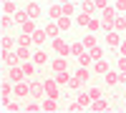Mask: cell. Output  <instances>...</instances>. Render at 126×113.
Here are the masks:
<instances>
[{
    "instance_id": "obj_1",
    "label": "cell",
    "mask_w": 126,
    "mask_h": 113,
    "mask_svg": "<svg viewBox=\"0 0 126 113\" xmlns=\"http://www.w3.org/2000/svg\"><path fill=\"white\" fill-rule=\"evenodd\" d=\"M58 86H61V83H58L56 78H46V80H43V88H46V96H48V98H58V96H61V90H58Z\"/></svg>"
},
{
    "instance_id": "obj_2",
    "label": "cell",
    "mask_w": 126,
    "mask_h": 113,
    "mask_svg": "<svg viewBox=\"0 0 126 113\" xmlns=\"http://www.w3.org/2000/svg\"><path fill=\"white\" fill-rule=\"evenodd\" d=\"M53 50L58 55H71V43L63 38H53Z\"/></svg>"
},
{
    "instance_id": "obj_3",
    "label": "cell",
    "mask_w": 126,
    "mask_h": 113,
    "mask_svg": "<svg viewBox=\"0 0 126 113\" xmlns=\"http://www.w3.org/2000/svg\"><path fill=\"white\" fill-rule=\"evenodd\" d=\"M13 93L15 96H30V83H23V80L13 83Z\"/></svg>"
},
{
    "instance_id": "obj_4",
    "label": "cell",
    "mask_w": 126,
    "mask_h": 113,
    "mask_svg": "<svg viewBox=\"0 0 126 113\" xmlns=\"http://www.w3.org/2000/svg\"><path fill=\"white\" fill-rule=\"evenodd\" d=\"M103 83H106L109 88H111V86H116V83H121V73H113V70L103 73Z\"/></svg>"
},
{
    "instance_id": "obj_5",
    "label": "cell",
    "mask_w": 126,
    "mask_h": 113,
    "mask_svg": "<svg viewBox=\"0 0 126 113\" xmlns=\"http://www.w3.org/2000/svg\"><path fill=\"white\" fill-rule=\"evenodd\" d=\"M106 45L109 48H119L121 45V38H119L116 30H109V33H106Z\"/></svg>"
},
{
    "instance_id": "obj_6",
    "label": "cell",
    "mask_w": 126,
    "mask_h": 113,
    "mask_svg": "<svg viewBox=\"0 0 126 113\" xmlns=\"http://www.w3.org/2000/svg\"><path fill=\"white\" fill-rule=\"evenodd\" d=\"M50 68H53L56 73H61V70H68V60H66V55H58L53 63H50Z\"/></svg>"
},
{
    "instance_id": "obj_7",
    "label": "cell",
    "mask_w": 126,
    "mask_h": 113,
    "mask_svg": "<svg viewBox=\"0 0 126 113\" xmlns=\"http://www.w3.org/2000/svg\"><path fill=\"white\" fill-rule=\"evenodd\" d=\"M18 53H10V50H3V63L8 65V68H13V65H18Z\"/></svg>"
},
{
    "instance_id": "obj_8",
    "label": "cell",
    "mask_w": 126,
    "mask_h": 113,
    "mask_svg": "<svg viewBox=\"0 0 126 113\" xmlns=\"http://www.w3.org/2000/svg\"><path fill=\"white\" fill-rule=\"evenodd\" d=\"M43 96H46L43 80H40V83H30V98H43Z\"/></svg>"
},
{
    "instance_id": "obj_9",
    "label": "cell",
    "mask_w": 126,
    "mask_h": 113,
    "mask_svg": "<svg viewBox=\"0 0 126 113\" xmlns=\"http://www.w3.org/2000/svg\"><path fill=\"white\" fill-rule=\"evenodd\" d=\"M20 68H23L25 78H33V75H35V60H33V58H30V60H23V65H20Z\"/></svg>"
},
{
    "instance_id": "obj_10",
    "label": "cell",
    "mask_w": 126,
    "mask_h": 113,
    "mask_svg": "<svg viewBox=\"0 0 126 113\" xmlns=\"http://www.w3.org/2000/svg\"><path fill=\"white\" fill-rule=\"evenodd\" d=\"M46 33H48V38L50 40H53V38H58V33H61V28H58V23H56V20H50V23H46Z\"/></svg>"
},
{
    "instance_id": "obj_11",
    "label": "cell",
    "mask_w": 126,
    "mask_h": 113,
    "mask_svg": "<svg viewBox=\"0 0 126 113\" xmlns=\"http://www.w3.org/2000/svg\"><path fill=\"white\" fill-rule=\"evenodd\" d=\"M25 78V73H23V68L20 65H13L10 68V80H13V83H18V80H23Z\"/></svg>"
},
{
    "instance_id": "obj_12",
    "label": "cell",
    "mask_w": 126,
    "mask_h": 113,
    "mask_svg": "<svg viewBox=\"0 0 126 113\" xmlns=\"http://www.w3.org/2000/svg\"><path fill=\"white\" fill-rule=\"evenodd\" d=\"M25 10H28V15L33 18V20L43 15V10H40V5H38V3H28V8H25Z\"/></svg>"
},
{
    "instance_id": "obj_13",
    "label": "cell",
    "mask_w": 126,
    "mask_h": 113,
    "mask_svg": "<svg viewBox=\"0 0 126 113\" xmlns=\"http://www.w3.org/2000/svg\"><path fill=\"white\" fill-rule=\"evenodd\" d=\"M58 98H48L46 96V100H43V111L46 113H53V111H58V103H56Z\"/></svg>"
},
{
    "instance_id": "obj_14",
    "label": "cell",
    "mask_w": 126,
    "mask_h": 113,
    "mask_svg": "<svg viewBox=\"0 0 126 113\" xmlns=\"http://www.w3.org/2000/svg\"><path fill=\"white\" fill-rule=\"evenodd\" d=\"M93 70H96V73H101V75H103V73H109L111 68H109V63H106V60L101 58V60H93Z\"/></svg>"
},
{
    "instance_id": "obj_15",
    "label": "cell",
    "mask_w": 126,
    "mask_h": 113,
    "mask_svg": "<svg viewBox=\"0 0 126 113\" xmlns=\"http://www.w3.org/2000/svg\"><path fill=\"white\" fill-rule=\"evenodd\" d=\"M28 113H38V111H43V103H38V98H33V100H30V103H25L23 106Z\"/></svg>"
},
{
    "instance_id": "obj_16",
    "label": "cell",
    "mask_w": 126,
    "mask_h": 113,
    "mask_svg": "<svg viewBox=\"0 0 126 113\" xmlns=\"http://www.w3.org/2000/svg\"><path fill=\"white\" fill-rule=\"evenodd\" d=\"M33 60H35V65H43V63H48V53H46V50H35Z\"/></svg>"
},
{
    "instance_id": "obj_17",
    "label": "cell",
    "mask_w": 126,
    "mask_h": 113,
    "mask_svg": "<svg viewBox=\"0 0 126 113\" xmlns=\"http://www.w3.org/2000/svg\"><path fill=\"white\" fill-rule=\"evenodd\" d=\"M76 75L83 80V83H88V80H91V70L86 68V65H78V70H76Z\"/></svg>"
},
{
    "instance_id": "obj_18",
    "label": "cell",
    "mask_w": 126,
    "mask_h": 113,
    "mask_svg": "<svg viewBox=\"0 0 126 113\" xmlns=\"http://www.w3.org/2000/svg\"><path fill=\"white\" fill-rule=\"evenodd\" d=\"M91 111H109V100H103V98H96L91 103Z\"/></svg>"
},
{
    "instance_id": "obj_19",
    "label": "cell",
    "mask_w": 126,
    "mask_h": 113,
    "mask_svg": "<svg viewBox=\"0 0 126 113\" xmlns=\"http://www.w3.org/2000/svg\"><path fill=\"white\" fill-rule=\"evenodd\" d=\"M46 40H48V33H46V30H35V33H33V43H38V45H43Z\"/></svg>"
},
{
    "instance_id": "obj_20",
    "label": "cell",
    "mask_w": 126,
    "mask_h": 113,
    "mask_svg": "<svg viewBox=\"0 0 126 113\" xmlns=\"http://www.w3.org/2000/svg\"><path fill=\"white\" fill-rule=\"evenodd\" d=\"M91 18H93V15H88V13H81V15L76 18V25H81V28H88V23H91Z\"/></svg>"
},
{
    "instance_id": "obj_21",
    "label": "cell",
    "mask_w": 126,
    "mask_h": 113,
    "mask_svg": "<svg viewBox=\"0 0 126 113\" xmlns=\"http://www.w3.org/2000/svg\"><path fill=\"white\" fill-rule=\"evenodd\" d=\"M15 53H18V58H20V60H30V48H28V45H18Z\"/></svg>"
},
{
    "instance_id": "obj_22",
    "label": "cell",
    "mask_w": 126,
    "mask_h": 113,
    "mask_svg": "<svg viewBox=\"0 0 126 113\" xmlns=\"http://www.w3.org/2000/svg\"><path fill=\"white\" fill-rule=\"evenodd\" d=\"M91 63H93V55L88 53V50H86V53H81V55H78V65H86V68H88Z\"/></svg>"
},
{
    "instance_id": "obj_23",
    "label": "cell",
    "mask_w": 126,
    "mask_h": 113,
    "mask_svg": "<svg viewBox=\"0 0 126 113\" xmlns=\"http://www.w3.org/2000/svg\"><path fill=\"white\" fill-rule=\"evenodd\" d=\"M96 10H98V8H96V3H91V0H86V3L81 5V13H88V15H93Z\"/></svg>"
},
{
    "instance_id": "obj_24",
    "label": "cell",
    "mask_w": 126,
    "mask_h": 113,
    "mask_svg": "<svg viewBox=\"0 0 126 113\" xmlns=\"http://www.w3.org/2000/svg\"><path fill=\"white\" fill-rule=\"evenodd\" d=\"M20 28H23V33H28V35H33L35 30H38V28H35V23H33V18H30V20H25V23L20 25Z\"/></svg>"
},
{
    "instance_id": "obj_25",
    "label": "cell",
    "mask_w": 126,
    "mask_h": 113,
    "mask_svg": "<svg viewBox=\"0 0 126 113\" xmlns=\"http://www.w3.org/2000/svg\"><path fill=\"white\" fill-rule=\"evenodd\" d=\"M81 53H86L83 40H81V43H71V55H81Z\"/></svg>"
},
{
    "instance_id": "obj_26",
    "label": "cell",
    "mask_w": 126,
    "mask_h": 113,
    "mask_svg": "<svg viewBox=\"0 0 126 113\" xmlns=\"http://www.w3.org/2000/svg\"><path fill=\"white\" fill-rule=\"evenodd\" d=\"M83 45H86V50H91L93 45H98V40H96V35H93V33H88L86 38H83Z\"/></svg>"
},
{
    "instance_id": "obj_27",
    "label": "cell",
    "mask_w": 126,
    "mask_h": 113,
    "mask_svg": "<svg viewBox=\"0 0 126 113\" xmlns=\"http://www.w3.org/2000/svg\"><path fill=\"white\" fill-rule=\"evenodd\" d=\"M0 45H3V50H10L13 45H18V40H13L10 35H3V40H0Z\"/></svg>"
},
{
    "instance_id": "obj_28",
    "label": "cell",
    "mask_w": 126,
    "mask_h": 113,
    "mask_svg": "<svg viewBox=\"0 0 126 113\" xmlns=\"http://www.w3.org/2000/svg\"><path fill=\"white\" fill-rule=\"evenodd\" d=\"M71 78H73V75L68 73V70H61V73H56V80H58V83H66V86H68Z\"/></svg>"
},
{
    "instance_id": "obj_29",
    "label": "cell",
    "mask_w": 126,
    "mask_h": 113,
    "mask_svg": "<svg viewBox=\"0 0 126 113\" xmlns=\"http://www.w3.org/2000/svg\"><path fill=\"white\" fill-rule=\"evenodd\" d=\"M56 23H58V28H61V30H68V28H71V15H61Z\"/></svg>"
},
{
    "instance_id": "obj_30",
    "label": "cell",
    "mask_w": 126,
    "mask_h": 113,
    "mask_svg": "<svg viewBox=\"0 0 126 113\" xmlns=\"http://www.w3.org/2000/svg\"><path fill=\"white\" fill-rule=\"evenodd\" d=\"M113 30H116V33H124V30H126V18L124 15L113 20Z\"/></svg>"
},
{
    "instance_id": "obj_31",
    "label": "cell",
    "mask_w": 126,
    "mask_h": 113,
    "mask_svg": "<svg viewBox=\"0 0 126 113\" xmlns=\"http://www.w3.org/2000/svg\"><path fill=\"white\" fill-rule=\"evenodd\" d=\"M76 100H78V103H81L83 108H91V103H93V100H91V96H88V93H81V96H78Z\"/></svg>"
},
{
    "instance_id": "obj_32",
    "label": "cell",
    "mask_w": 126,
    "mask_h": 113,
    "mask_svg": "<svg viewBox=\"0 0 126 113\" xmlns=\"http://www.w3.org/2000/svg\"><path fill=\"white\" fill-rule=\"evenodd\" d=\"M48 15H50V20H58V18L63 15V8H61V5H50V13H48Z\"/></svg>"
},
{
    "instance_id": "obj_33",
    "label": "cell",
    "mask_w": 126,
    "mask_h": 113,
    "mask_svg": "<svg viewBox=\"0 0 126 113\" xmlns=\"http://www.w3.org/2000/svg\"><path fill=\"white\" fill-rule=\"evenodd\" d=\"M88 53L93 55V60H101V58H103V48H101V45H93Z\"/></svg>"
},
{
    "instance_id": "obj_34",
    "label": "cell",
    "mask_w": 126,
    "mask_h": 113,
    "mask_svg": "<svg viewBox=\"0 0 126 113\" xmlns=\"http://www.w3.org/2000/svg\"><path fill=\"white\" fill-rule=\"evenodd\" d=\"M81 86H83V80H81V78H78L76 73H73V78H71V83H68V88H71V90H78Z\"/></svg>"
},
{
    "instance_id": "obj_35",
    "label": "cell",
    "mask_w": 126,
    "mask_h": 113,
    "mask_svg": "<svg viewBox=\"0 0 126 113\" xmlns=\"http://www.w3.org/2000/svg\"><path fill=\"white\" fill-rule=\"evenodd\" d=\"M25 20H30V15H28V10H20V13H15V23H20V25H23Z\"/></svg>"
},
{
    "instance_id": "obj_36",
    "label": "cell",
    "mask_w": 126,
    "mask_h": 113,
    "mask_svg": "<svg viewBox=\"0 0 126 113\" xmlns=\"http://www.w3.org/2000/svg\"><path fill=\"white\" fill-rule=\"evenodd\" d=\"M61 8H63V15H71V18H73V13H76L73 3H61Z\"/></svg>"
},
{
    "instance_id": "obj_37",
    "label": "cell",
    "mask_w": 126,
    "mask_h": 113,
    "mask_svg": "<svg viewBox=\"0 0 126 113\" xmlns=\"http://www.w3.org/2000/svg\"><path fill=\"white\" fill-rule=\"evenodd\" d=\"M3 10H5L8 15H13V13H15V3H13V0H5V3H3Z\"/></svg>"
},
{
    "instance_id": "obj_38",
    "label": "cell",
    "mask_w": 126,
    "mask_h": 113,
    "mask_svg": "<svg viewBox=\"0 0 126 113\" xmlns=\"http://www.w3.org/2000/svg\"><path fill=\"white\" fill-rule=\"evenodd\" d=\"M13 23H15V18H10L8 13H5L3 18H0V25H3V28H10V25H13Z\"/></svg>"
},
{
    "instance_id": "obj_39",
    "label": "cell",
    "mask_w": 126,
    "mask_h": 113,
    "mask_svg": "<svg viewBox=\"0 0 126 113\" xmlns=\"http://www.w3.org/2000/svg\"><path fill=\"white\" fill-rule=\"evenodd\" d=\"M78 111H86L78 100H73V103H68V113H78Z\"/></svg>"
},
{
    "instance_id": "obj_40",
    "label": "cell",
    "mask_w": 126,
    "mask_h": 113,
    "mask_svg": "<svg viewBox=\"0 0 126 113\" xmlns=\"http://www.w3.org/2000/svg\"><path fill=\"white\" fill-rule=\"evenodd\" d=\"M88 96H91V100H96V98H101V90L93 86V88H88Z\"/></svg>"
},
{
    "instance_id": "obj_41",
    "label": "cell",
    "mask_w": 126,
    "mask_h": 113,
    "mask_svg": "<svg viewBox=\"0 0 126 113\" xmlns=\"http://www.w3.org/2000/svg\"><path fill=\"white\" fill-rule=\"evenodd\" d=\"M101 28V20H96V18H91V23H88V30L93 33V30H98Z\"/></svg>"
},
{
    "instance_id": "obj_42",
    "label": "cell",
    "mask_w": 126,
    "mask_h": 113,
    "mask_svg": "<svg viewBox=\"0 0 126 113\" xmlns=\"http://www.w3.org/2000/svg\"><path fill=\"white\" fill-rule=\"evenodd\" d=\"M10 83H13V80H8V83H3V86H0L3 96H10V90H13V86H10Z\"/></svg>"
},
{
    "instance_id": "obj_43",
    "label": "cell",
    "mask_w": 126,
    "mask_h": 113,
    "mask_svg": "<svg viewBox=\"0 0 126 113\" xmlns=\"http://www.w3.org/2000/svg\"><path fill=\"white\" fill-rule=\"evenodd\" d=\"M113 8H116L119 13H126V0H116V3H113Z\"/></svg>"
},
{
    "instance_id": "obj_44",
    "label": "cell",
    "mask_w": 126,
    "mask_h": 113,
    "mask_svg": "<svg viewBox=\"0 0 126 113\" xmlns=\"http://www.w3.org/2000/svg\"><path fill=\"white\" fill-rule=\"evenodd\" d=\"M5 108H8L10 113H15V111H20V106H18V103H13V100H10V103H5Z\"/></svg>"
},
{
    "instance_id": "obj_45",
    "label": "cell",
    "mask_w": 126,
    "mask_h": 113,
    "mask_svg": "<svg viewBox=\"0 0 126 113\" xmlns=\"http://www.w3.org/2000/svg\"><path fill=\"white\" fill-rule=\"evenodd\" d=\"M119 70H121V73H126V55L119 58Z\"/></svg>"
},
{
    "instance_id": "obj_46",
    "label": "cell",
    "mask_w": 126,
    "mask_h": 113,
    "mask_svg": "<svg viewBox=\"0 0 126 113\" xmlns=\"http://www.w3.org/2000/svg\"><path fill=\"white\" fill-rule=\"evenodd\" d=\"M96 8L103 10V8H109V0H96Z\"/></svg>"
},
{
    "instance_id": "obj_47",
    "label": "cell",
    "mask_w": 126,
    "mask_h": 113,
    "mask_svg": "<svg viewBox=\"0 0 126 113\" xmlns=\"http://www.w3.org/2000/svg\"><path fill=\"white\" fill-rule=\"evenodd\" d=\"M119 53H121V55H126V40H121V45H119Z\"/></svg>"
},
{
    "instance_id": "obj_48",
    "label": "cell",
    "mask_w": 126,
    "mask_h": 113,
    "mask_svg": "<svg viewBox=\"0 0 126 113\" xmlns=\"http://www.w3.org/2000/svg\"><path fill=\"white\" fill-rule=\"evenodd\" d=\"M58 3H68V0H58Z\"/></svg>"
},
{
    "instance_id": "obj_49",
    "label": "cell",
    "mask_w": 126,
    "mask_h": 113,
    "mask_svg": "<svg viewBox=\"0 0 126 113\" xmlns=\"http://www.w3.org/2000/svg\"><path fill=\"white\" fill-rule=\"evenodd\" d=\"M124 111H126V103H124Z\"/></svg>"
},
{
    "instance_id": "obj_50",
    "label": "cell",
    "mask_w": 126,
    "mask_h": 113,
    "mask_svg": "<svg viewBox=\"0 0 126 113\" xmlns=\"http://www.w3.org/2000/svg\"><path fill=\"white\" fill-rule=\"evenodd\" d=\"M91 3H96V0H91Z\"/></svg>"
},
{
    "instance_id": "obj_51",
    "label": "cell",
    "mask_w": 126,
    "mask_h": 113,
    "mask_svg": "<svg viewBox=\"0 0 126 113\" xmlns=\"http://www.w3.org/2000/svg\"><path fill=\"white\" fill-rule=\"evenodd\" d=\"M124 18H126V13H124Z\"/></svg>"
},
{
    "instance_id": "obj_52",
    "label": "cell",
    "mask_w": 126,
    "mask_h": 113,
    "mask_svg": "<svg viewBox=\"0 0 126 113\" xmlns=\"http://www.w3.org/2000/svg\"><path fill=\"white\" fill-rule=\"evenodd\" d=\"M3 3H5V0H3Z\"/></svg>"
},
{
    "instance_id": "obj_53",
    "label": "cell",
    "mask_w": 126,
    "mask_h": 113,
    "mask_svg": "<svg viewBox=\"0 0 126 113\" xmlns=\"http://www.w3.org/2000/svg\"><path fill=\"white\" fill-rule=\"evenodd\" d=\"M124 86H126V83H124Z\"/></svg>"
}]
</instances>
